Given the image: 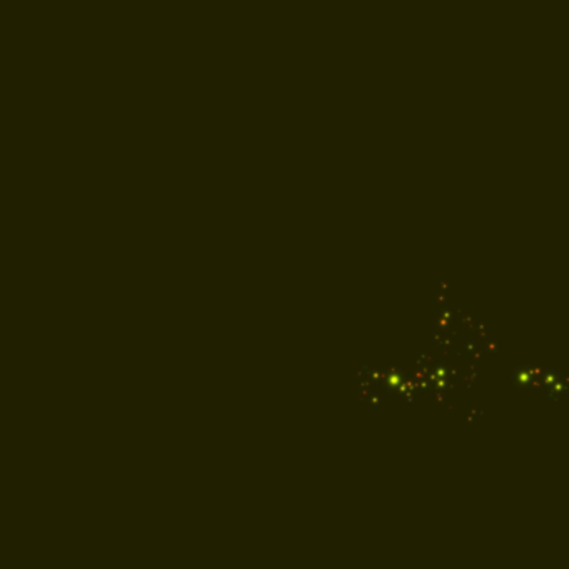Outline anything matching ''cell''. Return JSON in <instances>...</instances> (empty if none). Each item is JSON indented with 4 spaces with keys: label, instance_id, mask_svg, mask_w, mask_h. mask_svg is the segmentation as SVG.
<instances>
[{
    "label": "cell",
    "instance_id": "cell-1",
    "mask_svg": "<svg viewBox=\"0 0 569 569\" xmlns=\"http://www.w3.org/2000/svg\"><path fill=\"white\" fill-rule=\"evenodd\" d=\"M401 383H403V381H401V376H399V374L392 372L391 376H389V384H391V386H399Z\"/></svg>",
    "mask_w": 569,
    "mask_h": 569
},
{
    "label": "cell",
    "instance_id": "cell-2",
    "mask_svg": "<svg viewBox=\"0 0 569 569\" xmlns=\"http://www.w3.org/2000/svg\"><path fill=\"white\" fill-rule=\"evenodd\" d=\"M527 379H529V374H527V372H521L519 374V381H521V383H527Z\"/></svg>",
    "mask_w": 569,
    "mask_h": 569
},
{
    "label": "cell",
    "instance_id": "cell-3",
    "mask_svg": "<svg viewBox=\"0 0 569 569\" xmlns=\"http://www.w3.org/2000/svg\"><path fill=\"white\" fill-rule=\"evenodd\" d=\"M444 384H446V383H444V379H438V381H436V386H438V387H444Z\"/></svg>",
    "mask_w": 569,
    "mask_h": 569
},
{
    "label": "cell",
    "instance_id": "cell-4",
    "mask_svg": "<svg viewBox=\"0 0 569 569\" xmlns=\"http://www.w3.org/2000/svg\"><path fill=\"white\" fill-rule=\"evenodd\" d=\"M436 374H438V376H439V377H443V376H444V374H446V372H444L443 369H438V371H436Z\"/></svg>",
    "mask_w": 569,
    "mask_h": 569
}]
</instances>
